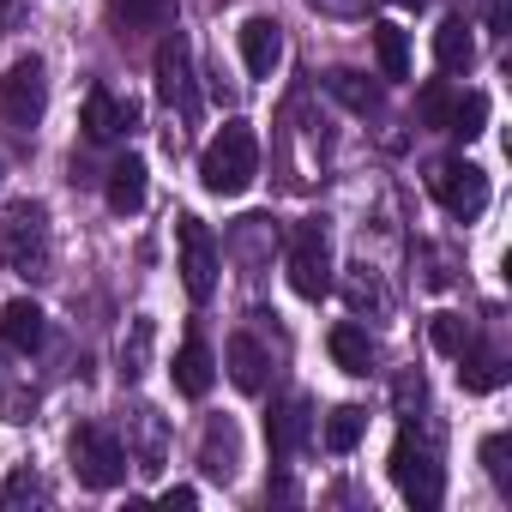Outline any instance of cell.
Segmentation results:
<instances>
[{"label":"cell","instance_id":"23","mask_svg":"<svg viewBox=\"0 0 512 512\" xmlns=\"http://www.w3.org/2000/svg\"><path fill=\"white\" fill-rule=\"evenodd\" d=\"M362 434H368V410H356V404H338V410L326 416V428H320L326 452H356Z\"/></svg>","mask_w":512,"mask_h":512},{"label":"cell","instance_id":"10","mask_svg":"<svg viewBox=\"0 0 512 512\" xmlns=\"http://www.w3.org/2000/svg\"><path fill=\"white\" fill-rule=\"evenodd\" d=\"M127 434H133L127 464H133V470H145V476H157V470H163V452H169V428H163V416H157L151 404H133Z\"/></svg>","mask_w":512,"mask_h":512},{"label":"cell","instance_id":"4","mask_svg":"<svg viewBox=\"0 0 512 512\" xmlns=\"http://www.w3.org/2000/svg\"><path fill=\"white\" fill-rule=\"evenodd\" d=\"M392 482H398V494H404L416 512L440 506L446 470H440V458H434V446H428L422 434H398V446H392Z\"/></svg>","mask_w":512,"mask_h":512},{"label":"cell","instance_id":"22","mask_svg":"<svg viewBox=\"0 0 512 512\" xmlns=\"http://www.w3.org/2000/svg\"><path fill=\"white\" fill-rule=\"evenodd\" d=\"M434 61H440L446 73H464V67L476 61V37H470L464 19H446V25L434 31Z\"/></svg>","mask_w":512,"mask_h":512},{"label":"cell","instance_id":"1","mask_svg":"<svg viewBox=\"0 0 512 512\" xmlns=\"http://www.w3.org/2000/svg\"><path fill=\"white\" fill-rule=\"evenodd\" d=\"M260 175V139H253L247 121H223V133L199 151V181L217 199H241Z\"/></svg>","mask_w":512,"mask_h":512},{"label":"cell","instance_id":"17","mask_svg":"<svg viewBox=\"0 0 512 512\" xmlns=\"http://www.w3.org/2000/svg\"><path fill=\"white\" fill-rule=\"evenodd\" d=\"M452 362H458V380H464V392H494V386L506 380V362H500V350H488V344H476V338H470V344H464Z\"/></svg>","mask_w":512,"mask_h":512},{"label":"cell","instance_id":"30","mask_svg":"<svg viewBox=\"0 0 512 512\" xmlns=\"http://www.w3.org/2000/svg\"><path fill=\"white\" fill-rule=\"evenodd\" d=\"M145 356H151V320H133V344H121V374L139 380L145 374Z\"/></svg>","mask_w":512,"mask_h":512},{"label":"cell","instance_id":"7","mask_svg":"<svg viewBox=\"0 0 512 512\" xmlns=\"http://www.w3.org/2000/svg\"><path fill=\"white\" fill-rule=\"evenodd\" d=\"M428 187H434L440 211H452V217H464V223L488 211V175H482L476 163H464V157H446V163H434Z\"/></svg>","mask_w":512,"mask_h":512},{"label":"cell","instance_id":"3","mask_svg":"<svg viewBox=\"0 0 512 512\" xmlns=\"http://www.w3.org/2000/svg\"><path fill=\"white\" fill-rule=\"evenodd\" d=\"M73 476H79L85 488H97V494L121 488V482H127V446H121V434L103 428V422H85V428L73 434Z\"/></svg>","mask_w":512,"mask_h":512},{"label":"cell","instance_id":"32","mask_svg":"<svg viewBox=\"0 0 512 512\" xmlns=\"http://www.w3.org/2000/svg\"><path fill=\"white\" fill-rule=\"evenodd\" d=\"M422 404H428V386H422V380H398V410L410 416V410H422Z\"/></svg>","mask_w":512,"mask_h":512},{"label":"cell","instance_id":"6","mask_svg":"<svg viewBox=\"0 0 512 512\" xmlns=\"http://www.w3.org/2000/svg\"><path fill=\"white\" fill-rule=\"evenodd\" d=\"M49 109V67L37 55H19L7 73H0V115H7V127L31 133Z\"/></svg>","mask_w":512,"mask_h":512},{"label":"cell","instance_id":"11","mask_svg":"<svg viewBox=\"0 0 512 512\" xmlns=\"http://www.w3.org/2000/svg\"><path fill=\"white\" fill-rule=\"evenodd\" d=\"M223 368H229V380L241 392H266V380H272V356H266V344L253 338V332H235L223 344Z\"/></svg>","mask_w":512,"mask_h":512},{"label":"cell","instance_id":"29","mask_svg":"<svg viewBox=\"0 0 512 512\" xmlns=\"http://www.w3.org/2000/svg\"><path fill=\"white\" fill-rule=\"evenodd\" d=\"M428 332H434V350H440V356H458V350L470 344V326H464L458 314H434Z\"/></svg>","mask_w":512,"mask_h":512},{"label":"cell","instance_id":"25","mask_svg":"<svg viewBox=\"0 0 512 512\" xmlns=\"http://www.w3.org/2000/svg\"><path fill=\"white\" fill-rule=\"evenodd\" d=\"M482 121H488V97H482V91H464V97H452V109H446V127H440V133H452V139H476V133H482Z\"/></svg>","mask_w":512,"mask_h":512},{"label":"cell","instance_id":"27","mask_svg":"<svg viewBox=\"0 0 512 512\" xmlns=\"http://www.w3.org/2000/svg\"><path fill=\"white\" fill-rule=\"evenodd\" d=\"M326 85H332V97H344L356 115H380V103H386V97H380V85H368L362 73H332Z\"/></svg>","mask_w":512,"mask_h":512},{"label":"cell","instance_id":"5","mask_svg":"<svg viewBox=\"0 0 512 512\" xmlns=\"http://www.w3.org/2000/svg\"><path fill=\"white\" fill-rule=\"evenodd\" d=\"M284 266H290L296 296L320 302V296L332 290V241H326V223H320V217H308V223H296V229H290V253H284Z\"/></svg>","mask_w":512,"mask_h":512},{"label":"cell","instance_id":"8","mask_svg":"<svg viewBox=\"0 0 512 512\" xmlns=\"http://www.w3.org/2000/svg\"><path fill=\"white\" fill-rule=\"evenodd\" d=\"M175 247H181V284H187V296L211 302V290H217V241H211V229L199 217H181L175 223Z\"/></svg>","mask_w":512,"mask_h":512},{"label":"cell","instance_id":"20","mask_svg":"<svg viewBox=\"0 0 512 512\" xmlns=\"http://www.w3.org/2000/svg\"><path fill=\"white\" fill-rule=\"evenodd\" d=\"M109 13H115L121 37H133V31H163L175 19V0H109Z\"/></svg>","mask_w":512,"mask_h":512},{"label":"cell","instance_id":"19","mask_svg":"<svg viewBox=\"0 0 512 512\" xmlns=\"http://www.w3.org/2000/svg\"><path fill=\"white\" fill-rule=\"evenodd\" d=\"M199 470H205L211 482H229V476H235V422H229V416H217V422L205 428V452H199Z\"/></svg>","mask_w":512,"mask_h":512},{"label":"cell","instance_id":"31","mask_svg":"<svg viewBox=\"0 0 512 512\" xmlns=\"http://www.w3.org/2000/svg\"><path fill=\"white\" fill-rule=\"evenodd\" d=\"M0 416H7V422H31L37 416V392H25V386L0 392Z\"/></svg>","mask_w":512,"mask_h":512},{"label":"cell","instance_id":"15","mask_svg":"<svg viewBox=\"0 0 512 512\" xmlns=\"http://www.w3.org/2000/svg\"><path fill=\"white\" fill-rule=\"evenodd\" d=\"M308 404L302 398H284V404H272V416H266V440H272V458H296V446L308 440Z\"/></svg>","mask_w":512,"mask_h":512},{"label":"cell","instance_id":"12","mask_svg":"<svg viewBox=\"0 0 512 512\" xmlns=\"http://www.w3.org/2000/svg\"><path fill=\"white\" fill-rule=\"evenodd\" d=\"M133 127H139V103L109 97V91H91V97H85V139L109 145V139H121V133H133Z\"/></svg>","mask_w":512,"mask_h":512},{"label":"cell","instance_id":"28","mask_svg":"<svg viewBox=\"0 0 512 512\" xmlns=\"http://www.w3.org/2000/svg\"><path fill=\"white\" fill-rule=\"evenodd\" d=\"M482 464H488L494 488L512 494V440H506V434H488V440H482Z\"/></svg>","mask_w":512,"mask_h":512},{"label":"cell","instance_id":"35","mask_svg":"<svg viewBox=\"0 0 512 512\" xmlns=\"http://www.w3.org/2000/svg\"><path fill=\"white\" fill-rule=\"evenodd\" d=\"M392 7H410V13H422V7H434V0H392Z\"/></svg>","mask_w":512,"mask_h":512},{"label":"cell","instance_id":"18","mask_svg":"<svg viewBox=\"0 0 512 512\" xmlns=\"http://www.w3.org/2000/svg\"><path fill=\"white\" fill-rule=\"evenodd\" d=\"M169 374H175V386H181L187 398H205L211 380H217V362H211V350H205L199 338H187V344L175 350V368H169Z\"/></svg>","mask_w":512,"mask_h":512},{"label":"cell","instance_id":"14","mask_svg":"<svg viewBox=\"0 0 512 512\" xmlns=\"http://www.w3.org/2000/svg\"><path fill=\"white\" fill-rule=\"evenodd\" d=\"M145 187H151V169H145V157H121L115 169H109V187H103V199H109V211L115 217H133L139 205H145Z\"/></svg>","mask_w":512,"mask_h":512},{"label":"cell","instance_id":"16","mask_svg":"<svg viewBox=\"0 0 512 512\" xmlns=\"http://www.w3.org/2000/svg\"><path fill=\"white\" fill-rule=\"evenodd\" d=\"M0 338H7L19 356H31L43 338H49V314L37 302H7V314H0Z\"/></svg>","mask_w":512,"mask_h":512},{"label":"cell","instance_id":"26","mask_svg":"<svg viewBox=\"0 0 512 512\" xmlns=\"http://www.w3.org/2000/svg\"><path fill=\"white\" fill-rule=\"evenodd\" d=\"M37 500H49V482H43L31 464H19V470L7 476V488H0V512H25V506H37Z\"/></svg>","mask_w":512,"mask_h":512},{"label":"cell","instance_id":"34","mask_svg":"<svg viewBox=\"0 0 512 512\" xmlns=\"http://www.w3.org/2000/svg\"><path fill=\"white\" fill-rule=\"evenodd\" d=\"M350 302H380V290H374L368 278H356V284H350Z\"/></svg>","mask_w":512,"mask_h":512},{"label":"cell","instance_id":"33","mask_svg":"<svg viewBox=\"0 0 512 512\" xmlns=\"http://www.w3.org/2000/svg\"><path fill=\"white\" fill-rule=\"evenodd\" d=\"M157 506H169V512L181 506V512H187V506H199V488H169V494H163Z\"/></svg>","mask_w":512,"mask_h":512},{"label":"cell","instance_id":"24","mask_svg":"<svg viewBox=\"0 0 512 512\" xmlns=\"http://www.w3.org/2000/svg\"><path fill=\"white\" fill-rule=\"evenodd\" d=\"M374 55L386 79H410V37L398 25H374Z\"/></svg>","mask_w":512,"mask_h":512},{"label":"cell","instance_id":"13","mask_svg":"<svg viewBox=\"0 0 512 512\" xmlns=\"http://www.w3.org/2000/svg\"><path fill=\"white\" fill-rule=\"evenodd\" d=\"M241 61L253 79H272L278 61H284V25L278 19H247L241 25Z\"/></svg>","mask_w":512,"mask_h":512},{"label":"cell","instance_id":"21","mask_svg":"<svg viewBox=\"0 0 512 512\" xmlns=\"http://www.w3.org/2000/svg\"><path fill=\"white\" fill-rule=\"evenodd\" d=\"M332 362H338L344 374H356V380H362V374L374 368V338H368L362 326H350V320H344V326H332Z\"/></svg>","mask_w":512,"mask_h":512},{"label":"cell","instance_id":"2","mask_svg":"<svg viewBox=\"0 0 512 512\" xmlns=\"http://www.w3.org/2000/svg\"><path fill=\"white\" fill-rule=\"evenodd\" d=\"M0 266L19 278H43L49 272V211L37 199H19L0 217Z\"/></svg>","mask_w":512,"mask_h":512},{"label":"cell","instance_id":"9","mask_svg":"<svg viewBox=\"0 0 512 512\" xmlns=\"http://www.w3.org/2000/svg\"><path fill=\"white\" fill-rule=\"evenodd\" d=\"M157 97H163L169 109L193 115V49H187L181 31H169V37L157 43Z\"/></svg>","mask_w":512,"mask_h":512}]
</instances>
